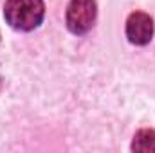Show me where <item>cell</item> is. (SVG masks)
Here are the masks:
<instances>
[{"label": "cell", "instance_id": "1", "mask_svg": "<svg viewBox=\"0 0 155 153\" xmlns=\"http://www.w3.org/2000/svg\"><path fill=\"white\" fill-rule=\"evenodd\" d=\"M45 15L43 0H7L4 5L5 22L16 31L36 29Z\"/></svg>", "mask_w": 155, "mask_h": 153}, {"label": "cell", "instance_id": "3", "mask_svg": "<svg viewBox=\"0 0 155 153\" xmlns=\"http://www.w3.org/2000/svg\"><path fill=\"white\" fill-rule=\"evenodd\" d=\"M153 36V20L146 13H132L126 20V38L134 45H146Z\"/></svg>", "mask_w": 155, "mask_h": 153}, {"label": "cell", "instance_id": "4", "mask_svg": "<svg viewBox=\"0 0 155 153\" xmlns=\"http://www.w3.org/2000/svg\"><path fill=\"white\" fill-rule=\"evenodd\" d=\"M132 150L137 153H155V130H139L134 137Z\"/></svg>", "mask_w": 155, "mask_h": 153}, {"label": "cell", "instance_id": "2", "mask_svg": "<svg viewBox=\"0 0 155 153\" xmlns=\"http://www.w3.org/2000/svg\"><path fill=\"white\" fill-rule=\"evenodd\" d=\"M97 7L94 0H71L67 5V27L74 34H85L96 22Z\"/></svg>", "mask_w": 155, "mask_h": 153}]
</instances>
